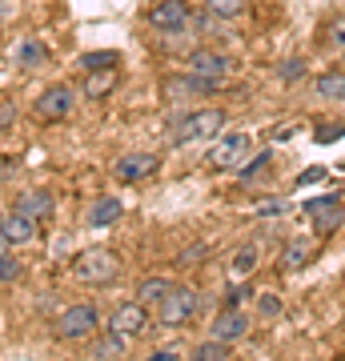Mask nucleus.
Wrapping results in <instances>:
<instances>
[{"label":"nucleus","instance_id":"7","mask_svg":"<svg viewBox=\"0 0 345 361\" xmlns=\"http://www.w3.org/2000/svg\"><path fill=\"white\" fill-rule=\"evenodd\" d=\"M221 92V80L213 77H197V73H177L161 85V97L165 104H185V101H197V97H213Z\"/></svg>","mask_w":345,"mask_h":361},{"label":"nucleus","instance_id":"1","mask_svg":"<svg viewBox=\"0 0 345 361\" xmlns=\"http://www.w3.org/2000/svg\"><path fill=\"white\" fill-rule=\"evenodd\" d=\"M73 277H77L80 285H92V289L113 285L116 277H121V257L104 245L85 249V253H77V261H73Z\"/></svg>","mask_w":345,"mask_h":361},{"label":"nucleus","instance_id":"4","mask_svg":"<svg viewBox=\"0 0 345 361\" xmlns=\"http://www.w3.org/2000/svg\"><path fill=\"white\" fill-rule=\"evenodd\" d=\"M97 325H101L97 305L80 301V305H68V310L56 313V322H52V337H56V341H85V337L97 334Z\"/></svg>","mask_w":345,"mask_h":361},{"label":"nucleus","instance_id":"26","mask_svg":"<svg viewBox=\"0 0 345 361\" xmlns=\"http://www.w3.org/2000/svg\"><path fill=\"white\" fill-rule=\"evenodd\" d=\"M341 225H345V209H341V205H333V209H325V213H317V217H313V229H317V237H333Z\"/></svg>","mask_w":345,"mask_h":361},{"label":"nucleus","instance_id":"8","mask_svg":"<svg viewBox=\"0 0 345 361\" xmlns=\"http://www.w3.org/2000/svg\"><path fill=\"white\" fill-rule=\"evenodd\" d=\"M145 20H149V28L173 37V32H185V28L193 25V4L189 0H153L149 13H145Z\"/></svg>","mask_w":345,"mask_h":361},{"label":"nucleus","instance_id":"36","mask_svg":"<svg viewBox=\"0 0 345 361\" xmlns=\"http://www.w3.org/2000/svg\"><path fill=\"white\" fill-rule=\"evenodd\" d=\"M13 121H16V101L13 97H0V133L13 129Z\"/></svg>","mask_w":345,"mask_h":361},{"label":"nucleus","instance_id":"14","mask_svg":"<svg viewBox=\"0 0 345 361\" xmlns=\"http://www.w3.org/2000/svg\"><path fill=\"white\" fill-rule=\"evenodd\" d=\"M13 209H20V213L32 217V221H49L52 209H56V201H52L49 189H25V193H16Z\"/></svg>","mask_w":345,"mask_h":361},{"label":"nucleus","instance_id":"30","mask_svg":"<svg viewBox=\"0 0 345 361\" xmlns=\"http://www.w3.org/2000/svg\"><path fill=\"white\" fill-rule=\"evenodd\" d=\"M277 77H282V85H297V80H305V61H301V56L285 61V65L277 68Z\"/></svg>","mask_w":345,"mask_h":361},{"label":"nucleus","instance_id":"37","mask_svg":"<svg viewBox=\"0 0 345 361\" xmlns=\"http://www.w3.org/2000/svg\"><path fill=\"white\" fill-rule=\"evenodd\" d=\"M317 180H325V165H317V169H305V173L297 177V189H305V185H317Z\"/></svg>","mask_w":345,"mask_h":361},{"label":"nucleus","instance_id":"38","mask_svg":"<svg viewBox=\"0 0 345 361\" xmlns=\"http://www.w3.org/2000/svg\"><path fill=\"white\" fill-rule=\"evenodd\" d=\"M285 201H269V205H261V217H277V213H285Z\"/></svg>","mask_w":345,"mask_h":361},{"label":"nucleus","instance_id":"39","mask_svg":"<svg viewBox=\"0 0 345 361\" xmlns=\"http://www.w3.org/2000/svg\"><path fill=\"white\" fill-rule=\"evenodd\" d=\"M149 357H153V361H177L181 353H177V349H153V353H149Z\"/></svg>","mask_w":345,"mask_h":361},{"label":"nucleus","instance_id":"12","mask_svg":"<svg viewBox=\"0 0 345 361\" xmlns=\"http://www.w3.org/2000/svg\"><path fill=\"white\" fill-rule=\"evenodd\" d=\"M157 169H161V157L157 153H125V157H116L113 177L121 180V185H137V180L153 177Z\"/></svg>","mask_w":345,"mask_h":361},{"label":"nucleus","instance_id":"11","mask_svg":"<svg viewBox=\"0 0 345 361\" xmlns=\"http://www.w3.org/2000/svg\"><path fill=\"white\" fill-rule=\"evenodd\" d=\"M249 329H253L249 313H245L241 305H233V310H221L217 313V322L209 325V337H217V341H225V345H237V341L249 337Z\"/></svg>","mask_w":345,"mask_h":361},{"label":"nucleus","instance_id":"27","mask_svg":"<svg viewBox=\"0 0 345 361\" xmlns=\"http://www.w3.org/2000/svg\"><path fill=\"white\" fill-rule=\"evenodd\" d=\"M125 345H128L125 337H116L113 329H109V334H104L101 341H97V345H92L89 357H121V353H125Z\"/></svg>","mask_w":345,"mask_h":361},{"label":"nucleus","instance_id":"9","mask_svg":"<svg viewBox=\"0 0 345 361\" xmlns=\"http://www.w3.org/2000/svg\"><path fill=\"white\" fill-rule=\"evenodd\" d=\"M245 153H249V133H221L213 149H209V157H205V165L217 169V173H229V169L237 173Z\"/></svg>","mask_w":345,"mask_h":361},{"label":"nucleus","instance_id":"23","mask_svg":"<svg viewBox=\"0 0 345 361\" xmlns=\"http://www.w3.org/2000/svg\"><path fill=\"white\" fill-rule=\"evenodd\" d=\"M257 257H261V253H257V245H241V249L229 257V273L237 277V281H245V277L257 269Z\"/></svg>","mask_w":345,"mask_h":361},{"label":"nucleus","instance_id":"17","mask_svg":"<svg viewBox=\"0 0 345 361\" xmlns=\"http://www.w3.org/2000/svg\"><path fill=\"white\" fill-rule=\"evenodd\" d=\"M16 68H40L44 61H49V44L40 37H20L16 40Z\"/></svg>","mask_w":345,"mask_h":361},{"label":"nucleus","instance_id":"10","mask_svg":"<svg viewBox=\"0 0 345 361\" xmlns=\"http://www.w3.org/2000/svg\"><path fill=\"white\" fill-rule=\"evenodd\" d=\"M185 68H189V73H197V77L225 80V77H233L237 61H233L229 52H221V49H193L189 56H185Z\"/></svg>","mask_w":345,"mask_h":361},{"label":"nucleus","instance_id":"5","mask_svg":"<svg viewBox=\"0 0 345 361\" xmlns=\"http://www.w3.org/2000/svg\"><path fill=\"white\" fill-rule=\"evenodd\" d=\"M77 101H80V89H77V85L56 80V85H49V89H44L37 101H32V113H37L40 121H68V116L77 113Z\"/></svg>","mask_w":345,"mask_h":361},{"label":"nucleus","instance_id":"18","mask_svg":"<svg viewBox=\"0 0 345 361\" xmlns=\"http://www.w3.org/2000/svg\"><path fill=\"white\" fill-rule=\"evenodd\" d=\"M313 97L317 101H345V68H333V73L313 80Z\"/></svg>","mask_w":345,"mask_h":361},{"label":"nucleus","instance_id":"20","mask_svg":"<svg viewBox=\"0 0 345 361\" xmlns=\"http://www.w3.org/2000/svg\"><path fill=\"white\" fill-rule=\"evenodd\" d=\"M317 44H321L325 52H345V13H337V16L329 20V25L321 28Z\"/></svg>","mask_w":345,"mask_h":361},{"label":"nucleus","instance_id":"33","mask_svg":"<svg viewBox=\"0 0 345 361\" xmlns=\"http://www.w3.org/2000/svg\"><path fill=\"white\" fill-rule=\"evenodd\" d=\"M249 293H253V289H245V285H225V293H221V310H233V305H241Z\"/></svg>","mask_w":345,"mask_h":361},{"label":"nucleus","instance_id":"24","mask_svg":"<svg viewBox=\"0 0 345 361\" xmlns=\"http://www.w3.org/2000/svg\"><path fill=\"white\" fill-rule=\"evenodd\" d=\"M309 265V245L305 241H293V245L282 249V273H301Z\"/></svg>","mask_w":345,"mask_h":361},{"label":"nucleus","instance_id":"19","mask_svg":"<svg viewBox=\"0 0 345 361\" xmlns=\"http://www.w3.org/2000/svg\"><path fill=\"white\" fill-rule=\"evenodd\" d=\"M269 173H273V153H269V149L237 165V180H241V185H253L257 177H269Z\"/></svg>","mask_w":345,"mask_h":361},{"label":"nucleus","instance_id":"40","mask_svg":"<svg viewBox=\"0 0 345 361\" xmlns=\"http://www.w3.org/2000/svg\"><path fill=\"white\" fill-rule=\"evenodd\" d=\"M0 177H8V161H0Z\"/></svg>","mask_w":345,"mask_h":361},{"label":"nucleus","instance_id":"35","mask_svg":"<svg viewBox=\"0 0 345 361\" xmlns=\"http://www.w3.org/2000/svg\"><path fill=\"white\" fill-rule=\"evenodd\" d=\"M333 205H341V193H325V197H317V201H305V213L317 217V213H325V209H333Z\"/></svg>","mask_w":345,"mask_h":361},{"label":"nucleus","instance_id":"2","mask_svg":"<svg viewBox=\"0 0 345 361\" xmlns=\"http://www.w3.org/2000/svg\"><path fill=\"white\" fill-rule=\"evenodd\" d=\"M225 129V109H189L185 116L173 121V145H197L209 137H221Z\"/></svg>","mask_w":345,"mask_h":361},{"label":"nucleus","instance_id":"16","mask_svg":"<svg viewBox=\"0 0 345 361\" xmlns=\"http://www.w3.org/2000/svg\"><path fill=\"white\" fill-rule=\"evenodd\" d=\"M116 68H92V73H85V85H80V97L85 101H104L109 92L116 89Z\"/></svg>","mask_w":345,"mask_h":361},{"label":"nucleus","instance_id":"15","mask_svg":"<svg viewBox=\"0 0 345 361\" xmlns=\"http://www.w3.org/2000/svg\"><path fill=\"white\" fill-rule=\"evenodd\" d=\"M121 213H125L121 197H97L89 205V213H85V225H89V229H109V225L121 221Z\"/></svg>","mask_w":345,"mask_h":361},{"label":"nucleus","instance_id":"28","mask_svg":"<svg viewBox=\"0 0 345 361\" xmlns=\"http://www.w3.org/2000/svg\"><path fill=\"white\" fill-rule=\"evenodd\" d=\"M229 349L233 345H225V341H217V337H209V341H201V345L193 349V357H201V361H225V357H229Z\"/></svg>","mask_w":345,"mask_h":361},{"label":"nucleus","instance_id":"21","mask_svg":"<svg viewBox=\"0 0 345 361\" xmlns=\"http://www.w3.org/2000/svg\"><path fill=\"white\" fill-rule=\"evenodd\" d=\"M169 289H173V281L153 273V277H145V281L137 285V301H145V305H161V297H165Z\"/></svg>","mask_w":345,"mask_h":361},{"label":"nucleus","instance_id":"32","mask_svg":"<svg viewBox=\"0 0 345 361\" xmlns=\"http://www.w3.org/2000/svg\"><path fill=\"white\" fill-rule=\"evenodd\" d=\"M205 257H209V249H205V245H185V249L177 253V265H185V269H193V265H201Z\"/></svg>","mask_w":345,"mask_h":361},{"label":"nucleus","instance_id":"31","mask_svg":"<svg viewBox=\"0 0 345 361\" xmlns=\"http://www.w3.org/2000/svg\"><path fill=\"white\" fill-rule=\"evenodd\" d=\"M16 277H20V261L8 253V249H0V281L4 285H13Z\"/></svg>","mask_w":345,"mask_h":361},{"label":"nucleus","instance_id":"25","mask_svg":"<svg viewBox=\"0 0 345 361\" xmlns=\"http://www.w3.org/2000/svg\"><path fill=\"white\" fill-rule=\"evenodd\" d=\"M85 73H92V68H116L121 65V52H113V49H92V52H85L77 61Z\"/></svg>","mask_w":345,"mask_h":361},{"label":"nucleus","instance_id":"34","mask_svg":"<svg viewBox=\"0 0 345 361\" xmlns=\"http://www.w3.org/2000/svg\"><path fill=\"white\" fill-rule=\"evenodd\" d=\"M345 137V125H317L313 129V141L317 145H333V141H341Z\"/></svg>","mask_w":345,"mask_h":361},{"label":"nucleus","instance_id":"29","mask_svg":"<svg viewBox=\"0 0 345 361\" xmlns=\"http://www.w3.org/2000/svg\"><path fill=\"white\" fill-rule=\"evenodd\" d=\"M257 317H261V322L282 317V297L277 293H257Z\"/></svg>","mask_w":345,"mask_h":361},{"label":"nucleus","instance_id":"22","mask_svg":"<svg viewBox=\"0 0 345 361\" xmlns=\"http://www.w3.org/2000/svg\"><path fill=\"white\" fill-rule=\"evenodd\" d=\"M205 13H213L217 20H241L249 13V0H205Z\"/></svg>","mask_w":345,"mask_h":361},{"label":"nucleus","instance_id":"3","mask_svg":"<svg viewBox=\"0 0 345 361\" xmlns=\"http://www.w3.org/2000/svg\"><path fill=\"white\" fill-rule=\"evenodd\" d=\"M197 313H201V293H197L193 285H173V289L161 297V305H157V325L181 329V325H189Z\"/></svg>","mask_w":345,"mask_h":361},{"label":"nucleus","instance_id":"13","mask_svg":"<svg viewBox=\"0 0 345 361\" xmlns=\"http://www.w3.org/2000/svg\"><path fill=\"white\" fill-rule=\"evenodd\" d=\"M37 225L40 221L25 217L20 209H8V213L0 217V237H4L8 245H28V241H37Z\"/></svg>","mask_w":345,"mask_h":361},{"label":"nucleus","instance_id":"6","mask_svg":"<svg viewBox=\"0 0 345 361\" xmlns=\"http://www.w3.org/2000/svg\"><path fill=\"white\" fill-rule=\"evenodd\" d=\"M109 329L125 341H137L153 329V317H149V305L145 301H121L113 313H109Z\"/></svg>","mask_w":345,"mask_h":361}]
</instances>
